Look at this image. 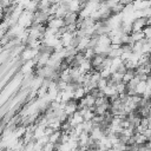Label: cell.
Returning <instances> with one entry per match:
<instances>
[{
    "label": "cell",
    "instance_id": "2",
    "mask_svg": "<svg viewBox=\"0 0 151 151\" xmlns=\"http://www.w3.org/2000/svg\"><path fill=\"white\" fill-rule=\"evenodd\" d=\"M64 22L65 25H71V24H77L78 21V13H72V12H68L64 18Z\"/></svg>",
    "mask_w": 151,
    "mask_h": 151
},
{
    "label": "cell",
    "instance_id": "1",
    "mask_svg": "<svg viewBox=\"0 0 151 151\" xmlns=\"http://www.w3.org/2000/svg\"><path fill=\"white\" fill-rule=\"evenodd\" d=\"M147 25H150V19H147V18H136L131 22V32H140Z\"/></svg>",
    "mask_w": 151,
    "mask_h": 151
}]
</instances>
